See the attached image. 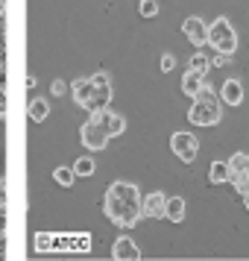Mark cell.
I'll list each match as a JSON object with an SVG mask.
<instances>
[{"label": "cell", "instance_id": "1", "mask_svg": "<svg viewBox=\"0 0 249 261\" xmlns=\"http://www.w3.org/2000/svg\"><path fill=\"white\" fill-rule=\"evenodd\" d=\"M106 214L112 223L129 229L141 220V194L129 182H115L106 191Z\"/></svg>", "mask_w": 249, "mask_h": 261}, {"label": "cell", "instance_id": "2", "mask_svg": "<svg viewBox=\"0 0 249 261\" xmlns=\"http://www.w3.org/2000/svg\"><path fill=\"white\" fill-rule=\"evenodd\" d=\"M205 44H211L217 50V56H232L237 50V33L229 24V18H214V24H208V38Z\"/></svg>", "mask_w": 249, "mask_h": 261}, {"label": "cell", "instance_id": "3", "mask_svg": "<svg viewBox=\"0 0 249 261\" xmlns=\"http://www.w3.org/2000/svg\"><path fill=\"white\" fill-rule=\"evenodd\" d=\"M188 118H190V123H197V126H214V123H220V118H223L220 100H193Z\"/></svg>", "mask_w": 249, "mask_h": 261}, {"label": "cell", "instance_id": "4", "mask_svg": "<svg viewBox=\"0 0 249 261\" xmlns=\"http://www.w3.org/2000/svg\"><path fill=\"white\" fill-rule=\"evenodd\" d=\"M91 80V88H94V100H91V115L94 112H103L108 109L112 103V83H108V73H94V76H88Z\"/></svg>", "mask_w": 249, "mask_h": 261}, {"label": "cell", "instance_id": "5", "mask_svg": "<svg viewBox=\"0 0 249 261\" xmlns=\"http://www.w3.org/2000/svg\"><path fill=\"white\" fill-rule=\"evenodd\" d=\"M170 147H173V153H176L182 162H188V165L197 159V153H200V141H197V135H190V132H173Z\"/></svg>", "mask_w": 249, "mask_h": 261}, {"label": "cell", "instance_id": "6", "mask_svg": "<svg viewBox=\"0 0 249 261\" xmlns=\"http://www.w3.org/2000/svg\"><path fill=\"white\" fill-rule=\"evenodd\" d=\"M91 123H97V126H103L108 138H112V135H120V132L126 129V118H120V115H115L112 109L94 112V115H91Z\"/></svg>", "mask_w": 249, "mask_h": 261}, {"label": "cell", "instance_id": "7", "mask_svg": "<svg viewBox=\"0 0 249 261\" xmlns=\"http://www.w3.org/2000/svg\"><path fill=\"white\" fill-rule=\"evenodd\" d=\"M182 33H185V38H188L193 47H202L205 38H208V24L202 18H197V15H190V18L182 21Z\"/></svg>", "mask_w": 249, "mask_h": 261}, {"label": "cell", "instance_id": "8", "mask_svg": "<svg viewBox=\"0 0 249 261\" xmlns=\"http://www.w3.org/2000/svg\"><path fill=\"white\" fill-rule=\"evenodd\" d=\"M79 138H82V144L88 147V150H103V147L108 144L106 129H103V126H97V123H91V120L79 129Z\"/></svg>", "mask_w": 249, "mask_h": 261}, {"label": "cell", "instance_id": "9", "mask_svg": "<svg viewBox=\"0 0 249 261\" xmlns=\"http://www.w3.org/2000/svg\"><path fill=\"white\" fill-rule=\"evenodd\" d=\"M141 214L153 217V220H161V217L167 214V197L164 194H158V191L147 194V197L141 200Z\"/></svg>", "mask_w": 249, "mask_h": 261}, {"label": "cell", "instance_id": "10", "mask_svg": "<svg viewBox=\"0 0 249 261\" xmlns=\"http://www.w3.org/2000/svg\"><path fill=\"white\" fill-rule=\"evenodd\" d=\"M112 255L115 258H120V261H138L141 258V249H138V244L132 241V238H118L115 241V247H112Z\"/></svg>", "mask_w": 249, "mask_h": 261}, {"label": "cell", "instance_id": "11", "mask_svg": "<svg viewBox=\"0 0 249 261\" xmlns=\"http://www.w3.org/2000/svg\"><path fill=\"white\" fill-rule=\"evenodd\" d=\"M220 103L226 106H240L243 103V85L237 80H226L223 88H220Z\"/></svg>", "mask_w": 249, "mask_h": 261}, {"label": "cell", "instance_id": "12", "mask_svg": "<svg viewBox=\"0 0 249 261\" xmlns=\"http://www.w3.org/2000/svg\"><path fill=\"white\" fill-rule=\"evenodd\" d=\"M71 94H73V100H76L79 106L91 112V100H94V88H91V80H76V83L71 85Z\"/></svg>", "mask_w": 249, "mask_h": 261}, {"label": "cell", "instance_id": "13", "mask_svg": "<svg viewBox=\"0 0 249 261\" xmlns=\"http://www.w3.org/2000/svg\"><path fill=\"white\" fill-rule=\"evenodd\" d=\"M205 85V76L197 71H185V76H182V94L188 97H197L200 94V88Z\"/></svg>", "mask_w": 249, "mask_h": 261}, {"label": "cell", "instance_id": "14", "mask_svg": "<svg viewBox=\"0 0 249 261\" xmlns=\"http://www.w3.org/2000/svg\"><path fill=\"white\" fill-rule=\"evenodd\" d=\"M170 223H182L185 220V200L182 197H167V214H164Z\"/></svg>", "mask_w": 249, "mask_h": 261}, {"label": "cell", "instance_id": "15", "mask_svg": "<svg viewBox=\"0 0 249 261\" xmlns=\"http://www.w3.org/2000/svg\"><path fill=\"white\" fill-rule=\"evenodd\" d=\"M26 115L36 120V123H41V120L50 118V103L44 100V97H36V100L30 103V109H26Z\"/></svg>", "mask_w": 249, "mask_h": 261}, {"label": "cell", "instance_id": "16", "mask_svg": "<svg viewBox=\"0 0 249 261\" xmlns=\"http://www.w3.org/2000/svg\"><path fill=\"white\" fill-rule=\"evenodd\" d=\"M208 182H211V185L229 182V165H226V162H211V167H208Z\"/></svg>", "mask_w": 249, "mask_h": 261}, {"label": "cell", "instance_id": "17", "mask_svg": "<svg viewBox=\"0 0 249 261\" xmlns=\"http://www.w3.org/2000/svg\"><path fill=\"white\" fill-rule=\"evenodd\" d=\"M71 170H73V176H91V173L97 170V165H94V159L82 155V159H76V162H73Z\"/></svg>", "mask_w": 249, "mask_h": 261}, {"label": "cell", "instance_id": "18", "mask_svg": "<svg viewBox=\"0 0 249 261\" xmlns=\"http://www.w3.org/2000/svg\"><path fill=\"white\" fill-rule=\"evenodd\" d=\"M211 68V59L205 56V53H193L190 56V62H188V71H197V73H202L205 76V71Z\"/></svg>", "mask_w": 249, "mask_h": 261}, {"label": "cell", "instance_id": "19", "mask_svg": "<svg viewBox=\"0 0 249 261\" xmlns=\"http://www.w3.org/2000/svg\"><path fill=\"white\" fill-rule=\"evenodd\" d=\"M53 179L59 182L62 188H71V185H73V179H76V176H73V170H71V167H56Z\"/></svg>", "mask_w": 249, "mask_h": 261}, {"label": "cell", "instance_id": "20", "mask_svg": "<svg viewBox=\"0 0 249 261\" xmlns=\"http://www.w3.org/2000/svg\"><path fill=\"white\" fill-rule=\"evenodd\" d=\"M138 12H141L144 18H153V15H158V3H155V0H141V3H138Z\"/></svg>", "mask_w": 249, "mask_h": 261}, {"label": "cell", "instance_id": "21", "mask_svg": "<svg viewBox=\"0 0 249 261\" xmlns=\"http://www.w3.org/2000/svg\"><path fill=\"white\" fill-rule=\"evenodd\" d=\"M173 68H176V56L164 53V56H161V71H173Z\"/></svg>", "mask_w": 249, "mask_h": 261}, {"label": "cell", "instance_id": "22", "mask_svg": "<svg viewBox=\"0 0 249 261\" xmlns=\"http://www.w3.org/2000/svg\"><path fill=\"white\" fill-rule=\"evenodd\" d=\"M193 100H217V97H214V91L208 88V85H202V88H200V94L193 97Z\"/></svg>", "mask_w": 249, "mask_h": 261}, {"label": "cell", "instance_id": "23", "mask_svg": "<svg viewBox=\"0 0 249 261\" xmlns=\"http://www.w3.org/2000/svg\"><path fill=\"white\" fill-rule=\"evenodd\" d=\"M65 91H71V85L65 83V80H56L53 83V94H65Z\"/></svg>", "mask_w": 249, "mask_h": 261}, {"label": "cell", "instance_id": "24", "mask_svg": "<svg viewBox=\"0 0 249 261\" xmlns=\"http://www.w3.org/2000/svg\"><path fill=\"white\" fill-rule=\"evenodd\" d=\"M226 59H229V56H214V65H217V68H223Z\"/></svg>", "mask_w": 249, "mask_h": 261}, {"label": "cell", "instance_id": "25", "mask_svg": "<svg viewBox=\"0 0 249 261\" xmlns=\"http://www.w3.org/2000/svg\"><path fill=\"white\" fill-rule=\"evenodd\" d=\"M243 202H246V212H249V194H243Z\"/></svg>", "mask_w": 249, "mask_h": 261}]
</instances>
